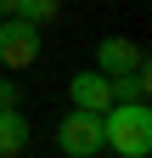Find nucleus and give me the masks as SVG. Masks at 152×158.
<instances>
[{
    "label": "nucleus",
    "instance_id": "obj_2",
    "mask_svg": "<svg viewBox=\"0 0 152 158\" xmlns=\"http://www.w3.org/2000/svg\"><path fill=\"white\" fill-rule=\"evenodd\" d=\"M56 147H62L68 158H102V113L68 107L62 124H56Z\"/></svg>",
    "mask_w": 152,
    "mask_h": 158
},
{
    "label": "nucleus",
    "instance_id": "obj_9",
    "mask_svg": "<svg viewBox=\"0 0 152 158\" xmlns=\"http://www.w3.org/2000/svg\"><path fill=\"white\" fill-rule=\"evenodd\" d=\"M11 107H17V85L0 73V113H11Z\"/></svg>",
    "mask_w": 152,
    "mask_h": 158
},
{
    "label": "nucleus",
    "instance_id": "obj_10",
    "mask_svg": "<svg viewBox=\"0 0 152 158\" xmlns=\"http://www.w3.org/2000/svg\"><path fill=\"white\" fill-rule=\"evenodd\" d=\"M11 6H17V0H0V17H11Z\"/></svg>",
    "mask_w": 152,
    "mask_h": 158
},
{
    "label": "nucleus",
    "instance_id": "obj_8",
    "mask_svg": "<svg viewBox=\"0 0 152 158\" xmlns=\"http://www.w3.org/2000/svg\"><path fill=\"white\" fill-rule=\"evenodd\" d=\"M56 11H62V0H17V6H11V17H23L28 28H45V23H56Z\"/></svg>",
    "mask_w": 152,
    "mask_h": 158
},
{
    "label": "nucleus",
    "instance_id": "obj_3",
    "mask_svg": "<svg viewBox=\"0 0 152 158\" xmlns=\"http://www.w3.org/2000/svg\"><path fill=\"white\" fill-rule=\"evenodd\" d=\"M40 62V28L23 17H0V68H34Z\"/></svg>",
    "mask_w": 152,
    "mask_h": 158
},
{
    "label": "nucleus",
    "instance_id": "obj_1",
    "mask_svg": "<svg viewBox=\"0 0 152 158\" xmlns=\"http://www.w3.org/2000/svg\"><path fill=\"white\" fill-rule=\"evenodd\" d=\"M102 152L152 158V107L146 102H113L102 113Z\"/></svg>",
    "mask_w": 152,
    "mask_h": 158
},
{
    "label": "nucleus",
    "instance_id": "obj_5",
    "mask_svg": "<svg viewBox=\"0 0 152 158\" xmlns=\"http://www.w3.org/2000/svg\"><path fill=\"white\" fill-rule=\"evenodd\" d=\"M68 102L79 107V113H107V107H113V79H107V73H96V68L73 73V85H68Z\"/></svg>",
    "mask_w": 152,
    "mask_h": 158
},
{
    "label": "nucleus",
    "instance_id": "obj_7",
    "mask_svg": "<svg viewBox=\"0 0 152 158\" xmlns=\"http://www.w3.org/2000/svg\"><path fill=\"white\" fill-rule=\"evenodd\" d=\"M146 90H152V68H135V73L113 79V102H146Z\"/></svg>",
    "mask_w": 152,
    "mask_h": 158
},
{
    "label": "nucleus",
    "instance_id": "obj_4",
    "mask_svg": "<svg viewBox=\"0 0 152 158\" xmlns=\"http://www.w3.org/2000/svg\"><path fill=\"white\" fill-rule=\"evenodd\" d=\"M135 68H146V51L135 45V40H124V34H107L102 45H96V73L118 79V73H135Z\"/></svg>",
    "mask_w": 152,
    "mask_h": 158
},
{
    "label": "nucleus",
    "instance_id": "obj_6",
    "mask_svg": "<svg viewBox=\"0 0 152 158\" xmlns=\"http://www.w3.org/2000/svg\"><path fill=\"white\" fill-rule=\"evenodd\" d=\"M23 152H28V113L11 107L0 113V158H23Z\"/></svg>",
    "mask_w": 152,
    "mask_h": 158
}]
</instances>
